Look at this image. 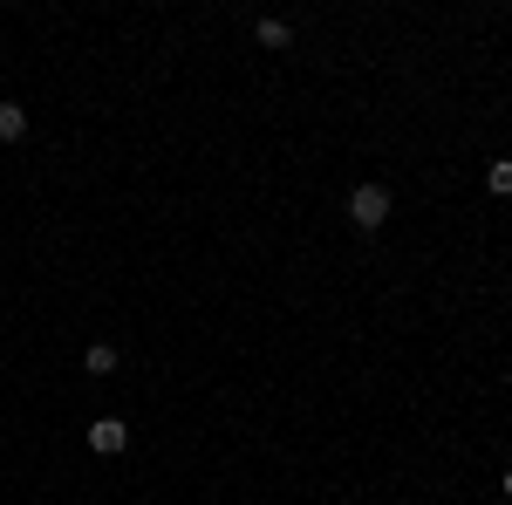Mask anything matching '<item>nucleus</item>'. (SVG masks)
Instances as JSON below:
<instances>
[{"instance_id":"obj_1","label":"nucleus","mask_w":512,"mask_h":505,"mask_svg":"<svg viewBox=\"0 0 512 505\" xmlns=\"http://www.w3.org/2000/svg\"><path fill=\"white\" fill-rule=\"evenodd\" d=\"M349 219L362 233H383V219H390V192L383 185H355L349 192Z\"/></svg>"},{"instance_id":"obj_2","label":"nucleus","mask_w":512,"mask_h":505,"mask_svg":"<svg viewBox=\"0 0 512 505\" xmlns=\"http://www.w3.org/2000/svg\"><path fill=\"white\" fill-rule=\"evenodd\" d=\"M89 451H96V458H123V451H130V424H123V417H96V424H89Z\"/></svg>"},{"instance_id":"obj_3","label":"nucleus","mask_w":512,"mask_h":505,"mask_svg":"<svg viewBox=\"0 0 512 505\" xmlns=\"http://www.w3.org/2000/svg\"><path fill=\"white\" fill-rule=\"evenodd\" d=\"M28 137V110L21 103H0V144H21Z\"/></svg>"},{"instance_id":"obj_4","label":"nucleus","mask_w":512,"mask_h":505,"mask_svg":"<svg viewBox=\"0 0 512 505\" xmlns=\"http://www.w3.org/2000/svg\"><path fill=\"white\" fill-rule=\"evenodd\" d=\"M253 35H260V48H287V41H294V28H287L280 14H267V21H260Z\"/></svg>"},{"instance_id":"obj_5","label":"nucleus","mask_w":512,"mask_h":505,"mask_svg":"<svg viewBox=\"0 0 512 505\" xmlns=\"http://www.w3.org/2000/svg\"><path fill=\"white\" fill-rule=\"evenodd\" d=\"M485 185H492V198H512V157H492V171H485Z\"/></svg>"},{"instance_id":"obj_6","label":"nucleus","mask_w":512,"mask_h":505,"mask_svg":"<svg viewBox=\"0 0 512 505\" xmlns=\"http://www.w3.org/2000/svg\"><path fill=\"white\" fill-rule=\"evenodd\" d=\"M82 362H89V376H110V369H117V342H96Z\"/></svg>"},{"instance_id":"obj_7","label":"nucleus","mask_w":512,"mask_h":505,"mask_svg":"<svg viewBox=\"0 0 512 505\" xmlns=\"http://www.w3.org/2000/svg\"><path fill=\"white\" fill-rule=\"evenodd\" d=\"M506 499H512V471H506Z\"/></svg>"}]
</instances>
